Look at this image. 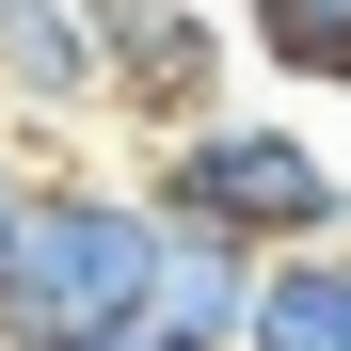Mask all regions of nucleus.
Listing matches in <instances>:
<instances>
[{
    "instance_id": "f257e3e1",
    "label": "nucleus",
    "mask_w": 351,
    "mask_h": 351,
    "mask_svg": "<svg viewBox=\"0 0 351 351\" xmlns=\"http://www.w3.org/2000/svg\"><path fill=\"white\" fill-rule=\"evenodd\" d=\"M271 32H287V48H319V64H351V0H271Z\"/></svg>"
}]
</instances>
